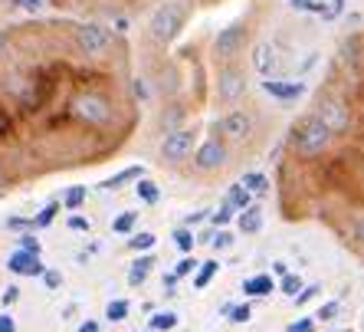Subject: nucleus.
<instances>
[{
	"mask_svg": "<svg viewBox=\"0 0 364 332\" xmlns=\"http://www.w3.org/2000/svg\"><path fill=\"white\" fill-rule=\"evenodd\" d=\"M276 290V280H272L269 273H256L250 280H243V293L246 296H269Z\"/></svg>",
	"mask_w": 364,
	"mask_h": 332,
	"instance_id": "2eb2a0df",
	"label": "nucleus"
},
{
	"mask_svg": "<svg viewBox=\"0 0 364 332\" xmlns=\"http://www.w3.org/2000/svg\"><path fill=\"white\" fill-rule=\"evenodd\" d=\"M315 115L328 125V132L335 135V132H345L348 128V105L338 103V99H331V95H325V99H318V109H315Z\"/></svg>",
	"mask_w": 364,
	"mask_h": 332,
	"instance_id": "6e6552de",
	"label": "nucleus"
},
{
	"mask_svg": "<svg viewBox=\"0 0 364 332\" xmlns=\"http://www.w3.org/2000/svg\"><path fill=\"white\" fill-rule=\"evenodd\" d=\"M197 266H200V260H197L194 254H184L178 260V266H174V276H178V280L181 276H191V273H197Z\"/></svg>",
	"mask_w": 364,
	"mask_h": 332,
	"instance_id": "2f4dec72",
	"label": "nucleus"
},
{
	"mask_svg": "<svg viewBox=\"0 0 364 332\" xmlns=\"http://www.w3.org/2000/svg\"><path fill=\"white\" fill-rule=\"evenodd\" d=\"M132 93H135L138 99H141V103H148V99H151V93H148V85H144V79H141V76L132 79Z\"/></svg>",
	"mask_w": 364,
	"mask_h": 332,
	"instance_id": "a19ab883",
	"label": "nucleus"
},
{
	"mask_svg": "<svg viewBox=\"0 0 364 332\" xmlns=\"http://www.w3.org/2000/svg\"><path fill=\"white\" fill-rule=\"evenodd\" d=\"M194 244H197V234L191 227H184V224H181V227L174 230V247H178L181 254H191V250H194Z\"/></svg>",
	"mask_w": 364,
	"mask_h": 332,
	"instance_id": "cd10ccee",
	"label": "nucleus"
},
{
	"mask_svg": "<svg viewBox=\"0 0 364 332\" xmlns=\"http://www.w3.org/2000/svg\"><path fill=\"white\" fill-rule=\"evenodd\" d=\"M7 227L10 230H33V217H20V214H14V217H7Z\"/></svg>",
	"mask_w": 364,
	"mask_h": 332,
	"instance_id": "58836bf2",
	"label": "nucleus"
},
{
	"mask_svg": "<svg viewBox=\"0 0 364 332\" xmlns=\"http://www.w3.org/2000/svg\"><path fill=\"white\" fill-rule=\"evenodd\" d=\"M207 217H210V211H194V214H187V221H184V227H191V230H194V224L207 221Z\"/></svg>",
	"mask_w": 364,
	"mask_h": 332,
	"instance_id": "c03bdc74",
	"label": "nucleus"
},
{
	"mask_svg": "<svg viewBox=\"0 0 364 332\" xmlns=\"http://www.w3.org/2000/svg\"><path fill=\"white\" fill-rule=\"evenodd\" d=\"M0 332H17V323H14L10 309H4V313H0Z\"/></svg>",
	"mask_w": 364,
	"mask_h": 332,
	"instance_id": "79ce46f5",
	"label": "nucleus"
},
{
	"mask_svg": "<svg viewBox=\"0 0 364 332\" xmlns=\"http://www.w3.org/2000/svg\"><path fill=\"white\" fill-rule=\"evenodd\" d=\"M227 165V145L217 138H207L194 148V168L197 171H217Z\"/></svg>",
	"mask_w": 364,
	"mask_h": 332,
	"instance_id": "0eeeda50",
	"label": "nucleus"
},
{
	"mask_svg": "<svg viewBox=\"0 0 364 332\" xmlns=\"http://www.w3.org/2000/svg\"><path fill=\"white\" fill-rule=\"evenodd\" d=\"M40 280H43V286H46V290H60V286H63V273L60 270H43Z\"/></svg>",
	"mask_w": 364,
	"mask_h": 332,
	"instance_id": "e433bc0d",
	"label": "nucleus"
},
{
	"mask_svg": "<svg viewBox=\"0 0 364 332\" xmlns=\"http://www.w3.org/2000/svg\"><path fill=\"white\" fill-rule=\"evenodd\" d=\"M135 191H138V197H141L144 204H158V201H161V187L154 185L151 178H138Z\"/></svg>",
	"mask_w": 364,
	"mask_h": 332,
	"instance_id": "412c9836",
	"label": "nucleus"
},
{
	"mask_svg": "<svg viewBox=\"0 0 364 332\" xmlns=\"http://www.w3.org/2000/svg\"><path fill=\"white\" fill-rule=\"evenodd\" d=\"M128 313H132V303H128V299H112L109 306H105V319H109V323H125Z\"/></svg>",
	"mask_w": 364,
	"mask_h": 332,
	"instance_id": "393cba45",
	"label": "nucleus"
},
{
	"mask_svg": "<svg viewBox=\"0 0 364 332\" xmlns=\"http://www.w3.org/2000/svg\"><path fill=\"white\" fill-rule=\"evenodd\" d=\"M79 332H102V326L95 323V319H85V323L79 326Z\"/></svg>",
	"mask_w": 364,
	"mask_h": 332,
	"instance_id": "de8ad7c7",
	"label": "nucleus"
},
{
	"mask_svg": "<svg viewBox=\"0 0 364 332\" xmlns=\"http://www.w3.org/2000/svg\"><path fill=\"white\" fill-rule=\"evenodd\" d=\"M174 286H178V276H174V273H168V276H164V290L174 293Z\"/></svg>",
	"mask_w": 364,
	"mask_h": 332,
	"instance_id": "09e8293b",
	"label": "nucleus"
},
{
	"mask_svg": "<svg viewBox=\"0 0 364 332\" xmlns=\"http://www.w3.org/2000/svg\"><path fill=\"white\" fill-rule=\"evenodd\" d=\"M0 178H4V165H0Z\"/></svg>",
	"mask_w": 364,
	"mask_h": 332,
	"instance_id": "603ef678",
	"label": "nucleus"
},
{
	"mask_svg": "<svg viewBox=\"0 0 364 332\" xmlns=\"http://www.w3.org/2000/svg\"><path fill=\"white\" fill-rule=\"evenodd\" d=\"M233 217H237V211H233V207H230L227 201H223V204H220V207H217V211L210 214V221H213V230H223V227H227L230 221H233Z\"/></svg>",
	"mask_w": 364,
	"mask_h": 332,
	"instance_id": "c756f323",
	"label": "nucleus"
},
{
	"mask_svg": "<svg viewBox=\"0 0 364 332\" xmlns=\"http://www.w3.org/2000/svg\"><path fill=\"white\" fill-rule=\"evenodd\" d=\"M210 247H213V250H227V247H233V234H230V230H213Z\"/></svg>",
	"mask_w": 364,
	"mask_h": 332,
	"instance_id": "f704fd0d",
	"label": "nucleus"
},
{
	"mask_svg": "<svg viewBox=\"0 0 364 332\" xmlns=\"http://www.w3.org/2000/svg\"><path fill=\"white\" fill-rule=\"evenodd\" d=\"M237 227L243 230V234H256V230L263 227V207H259V204H250L246 211H240Z\"/></svg>",
	"mask_w": 364,
	"mask_h": 332,
	"instance_id": "f3484780",
	"label": "nucleus"
},
{
	"mask_svg": "<svg viewBox=\"0 0 364 332\" xmlns=\"http://www.w3.org/2000/svg\"><path fill=\"white\" fill-rule=\"evenodd\" d=\"M184 24H187L184 4H181V0H164L161 7L151 14V20H148V36H151L154 43H171V40H178Z\"/></svg>",
	"mask_w": 364,
	"mask_h": 332,
	"instance_id": "f257e3e1",
	"label": "nucleus"
},
{
	"mask_svg": "<svg viewBox=\"0 0 364 332\" xmlns=\"http://www.w3.org/2000/svg\"><path fill=\"white\" fill-rule=\"evenodd\" d=\"M217 273H220V264H217V260H203V264L197 266V273H194V286H197V290H203V286H207Z\"/></svg>",
	"mask_w": 364,
	"mask_h": 332,
	"instance_id": "5701e85b",
	"label": "nucleus"
},
{
	"mask_svg": "<svg viewBox=\"0 0 364 332\" xmlns=\"http://www.w3.org/2000/svg\"><path fill=\"white\" fill-rule=\"evenodd\" d=\"M272 270L279 273V276H286V264H282V260H276V264H272Z\"/></svg>",
	"mask_w": 364,
	"mask_h": 332,
	"instance_id": "3c124183",
	"label": "nucleus"
},
{
	"mask_svg": "<svg viewBox=\"0 0 364 332\" xmlns=\"http://www.w3.org/2000/svg\"><path fill=\"white\" fill-rule=\"evenodd\" d=\"M20 299V286H7V290L0 293V303H4V309H10L14 303Z\"/></svg>",
	"mask_w": 364,
	"mask_h": 332,
	"instance_id": "ea45409f",
	"label": "nucleus"
},
{
	"mask_svg": "<svg viewBox=\"0 0 364 332\" xmlns=\"http://www.w3.org/2000/svg\"><path fill=\"white\" fill-rule=\"evenodd\" d=\"M289 142H292V148H296V152H302V155H318V152H325V148H328L331 132H328V125H325V122L312 112V115H302V119L292 125Z\"/></svg>",
	"mask_w": 364,
	"mask_h": 332,
	"instance_id": "f03ea898",
	"label": "nucleus"
},
{
	"mask_svg": "<svg viewBox=\"0 0 364 332\" xmlns=\"http://www.w3.org/2000/svg\"><path fill=\"white\" fill-rule=\"evenodd\" d=\"M194 148H197V132L194 128H171L168 135H164V142H161V158L168 165H181L184 158H191L194 155Z\"/></svg>",
	"mask_w": 364,
	"mask_h": 332,
	"instance_id": "20e7f679",
	"label": "nucleus"
},
{
	"mask_svg": "<svg viewBox=\"0 0 364 332\" xmlns=\"http://www.w3.org/2000/svg\"><path fill=\"white\" fill-rule=\"evenodd\" d=\"M76 46L85 56H105L112 46V33L109 26L102 24H79L76 26Z\"/></svg>",
	"mask_w": 364,
	"mask_h": 332,
	"instance_id": "39448f33",
	"label": "nucleus"
},
{
	"mask_svg": "<svg viewBox=\"0 0 364 332\" xmlns=\"http://www.w3.org/2000/svg\"><path fill=\"white\" fill-rule=\"evenodd\" d=\"M263 93L279 99V103H296L299 95L305 93L302 83H282V79H263Z\"/></svg>",
	"mask_w": 364,
	"mask_h": 332,
	"instance_id": "9b49d317",
	"label": "nucleus"
},
{
	"mask_svg": "<svg viewBox=\"0 0 364 332\" xmlns=\"http://www.w3.org/2000/svg\"><path fill=\"white\" fill-rule=\"evenodd\" d=\"M243 43H246V24H227L220 30V33L213 36V53L217 56H223V60H230V56H237L240 50H243Z\"/></svg>",
	"mask_w": 364,
	"mask_h": 332,
	"instance_id": "423d86ee",
	"label": "nucleus"
},
{
	"mask_svg": "<svg viewBox=\"0 0 364 332\" xmlns=\"http://www.w3.org/2000/svg\"><path fill=\"white\" fill-rule=\"evenodd\" d=\"M178 319L181 316L174 313V309H161V313H154L151 316V332H171V329H178Z\"/></svg>",
	"mask_w": 364,
	"mask_h": 332,
	"instance_id": "6ab92c4d",
	"label": "nucleus"
},
{
	"mask_svg": "<svg viewBox=\"0 0 364 332\" xmlns=\"http://www.w3.org/2000/svg\"><path fill=\"white\" fill-rule=\"evenodd\" d=\"M154 264H158V260H154V254H138L135 256V264L128 266V286H141L144 280H148V273L154 270Z\"/></svg>",
	"mask_w": 364,
	"mask_h": 332,
	"instance_id": "ddd939ff",
	"label": "nucleus"
},
{
	"mask_svg": "<svg viewBox=\"0 0 364 332\" xmlns=\"http://www.w3.org/2000/svg\"><path fill=\"white\" fill-rule=\"evenodd\" d=\"M135 224H138V211H125V214H119V217L112 221V230H115L119 237H128V234L135 230Z\"/></svg>",
	"mask_w": 364,
	"mask_h": 332,
	"instance_id": "a878e982",
	"label": "nucleus"
},
{
	"mask_svg": "<svg viewBox=\"0 0 364 332\" xmlns=\"http://www.w3.org/2000/svg\"><path fill=\"white\" fill-rule=\"evenodd\" d=\"M243 93H246V76H243V69L227 66L220 76H217V95H220V103H237Z\"/></svg>",
	"mask_w": 364,
	"mask_h": 332,
	"instance_id": "1a4fd4ad",
	"label": "nucleus"
},
{
	"mask_svg": "<svg viewBox=\"0 0 364 332\" xmlns=\"http://www.w3.org/2000/svg\"><path fill=\"white\" fill-rule=\"evenodd\" d=\"M253 66L263 73V76H269L272 66H276V50H272L269 43H256L253 46Z\"/></svg>",
	"mask_w": 364,
	"mask_h": 332,
	"instance_id": "dca6fc26",
	"label": "nucleus"
},
{
	"mask_svg": "<svg viewBox=\"0 0 364 332\" xmlns=\"http://www.w3.org/2000/svg\"><path fill=\"white\" fill-rule=\"evenodd\" d=\"M240 185H243L250 194H266V191H269V178L259 175V171H246L243 178H240Z\"/></svg>",
	"mask_w": 364,
	"mask_h": 332,
	"instance_id": "aec40b11",
	"label": "nucleus"
},
{
	"mask_svg": "<svg viewBox=\"0 0 364 332\" xmlns=\"http://www.w3.org/2000/svg\"><path fill=\"white\" fill-rule=\"evenodd\" d=\"M318 290H322L318 283H312V286H302V290H299V296H296V306H305V303H312V299L318 296Z\"/></svg>",
	"mask_w": 364,
	"mask_h": 332,
	"instance_id": "4c0bfd02",
	"label": "nucleus"
},
{
	"mask_svg": "<svg viewBox=\"0 0 364 332\" xmlns=\"http://www.w3.org/2000/svg\"><path fill=\"white\" fill-rule=\"evenodd\" d=\"M355 237H358V244H364V217H358V224H355Z\"/></svg>",
	"mask_w": 364,
	"mask_h": 332,
	"instance_id": "8fccbe9b",
	"label": "nucleus"
},
{
	"mask_svg": "<svg viewBox=\"0 0 364 332\" xmlns=\"http://www.w3.org/2000/svg\"><path fill=\"white\" fill-rule=\"evenodd\" d=\"M348 332H351V329H348Z\"/></svg>",
	"mask_w": 364,
	"mask_h": 332,
	"instance_id": "864d4df0",
	"label": "nucleus"
},
{
	"mask_svg": "<svg viewBox=\"0 0 364 332\" xmlns=\"http://www.w3.org/2000/svg\"><path fill=\"white\" fill-rule=\"evenodd\" d=\"M250 316H253V306H250V303H243V306H230L227 309V319L230 323H250Z\"/></svg>",
	"mask_w": 364,
	"mask_h": 332,
	"instance_id": "72a5a7b5",
	"label": "nucleus"
},
{
	"mask_svg": "<svg viewBox=\"0 0 364 332\" xmlns=\"http://www.w3.org/2000/svg\"><path fill=\"white\" fill-rule=\"evenodd\" d=\"M227 204L233 207V211H246V207L253 204V194H250L243 185H233L230 187V194H227Z\"/></svg>",
	"mask_w": 364,
	"mask_h": 332,
	"instance_id": "4be33fe9",
	"label": "nucleus"
},
{
	"mask_svg": "<svg viewBox=\"0 0 364 332\" xmlns=\"http://www.w3.org/2000/svg\"><path fill=\"white\" fill-rule=\"evenodd\" d=\"M20 10H30V14H40L43 10V0H14Z\"/></svg>",
	"mask_w": 364,
	"mask_h": 332,
	"instance_id": "37998d69",
	"label": "nucleus"
},
{
	"mask_svg": "<svg viewBox=\"0 0 364 332\" xmlns=\"http://www.w3.org/2000/svg\"><path fill=\"white\" fill-rule=\"evenodd\" d=\"M82 204H85V185H73L66 194H63V207H66V211H79Z\"/></svg>",
	"mask_w": 364,
	"mask_h": 332,
	"instance_id": "c85d7f7f",
	"label": "nucleus"
},
{
	"mask_svg": "<svg viewBox=\"0 0 364 332\" xmlns=\"http://www.w3.org/2000/svg\"><path fill=\"white\" fill-rule=\"evenodd\" d=\"M60 211H63V204H60V201H50V204H46V207H43V211L33 217V230L50 227V224L56 221V214H60Z\"/></svg>",
	"mask_w": 364,
	"mask_h": 332,
	"instance_id": "bb28decb",
	"label": "nucleus"
},
{
	"mask_svg": "<svg viewBox=\"0 0 364 332\" xmlns=\"http://www.w3.org/2000/svg\"><path fill=\"white\" fill-rule=\"evenodd\" d=\"M302 286H305V283L299 280V276H292V273H286V276H282V283H279V290L286 293L289 299H296V296H299V290H302Z\"/></svg>",
	"mask_w": 364,
	"mask_h": 332,
	"instance_id": "473e14b6",
	"label": "nucleus"
},
{
	"mask_svg": "<svg viewBox=\"0 0 364 332\" xmlns=\"http://www.w3.org/2000/svg\"><path fill=\"white\" fill-rule=\"evenodd\" d=\"M69 115L85 122V125L102 128L112 122V105H109V99L99 93H79V95H73V103H69Z\"/></svg>",
	"mask_w": 364,
	"mask_h": 332,
	"instance_id": "7ed1b4c3",
	"label": "nucleus"
},
{
	"mask_svg": "<svg viewBox=\"0 0 364 332\" xmlns=\"http://www.w3.org/2000/svg\"><path fill=\"white\" fill-rule=\"evenodd\" d=\"M158 237H154L151 230H138V234H128V250L132 254H151Z\"/></svg>",
	"mask_w": 364,
	"mask_h": 332,
	"instance_id": "a211bd4d",
	"label": "nucleus"
},
{
	"mask_svg": "<svg viewBox=\"0 0 364 332\" xmlns=\"http://www.w3.org/2000/svg\"><path fill=\"white\" fill-rule=\"evenodd\" d=\"M138 178H144V168H141V165H128V168H122L119 175L105 178L99 187H102V191H119V187H125L128 181H138Z\"/></svg>",
	"mask_w": 364,
	"mask_h": 332,
	"instance_id": "4468645a",
	"label": "nucleus"
},
{
	"mask_svg": "<svg viewBox=\"0 0 364 332\" xmlns=\"http://www.w3.org/2000/svg\"><path fill=\"white\" fill-rule=\"evenodd\" d=\"M7 270L14 273V276H40V273L46 270V264H43L36 254H26V250H14V254L7 256Z\"/></svg>",
	"mask_w": 364,
	"mask_h": 332,
	"instance_id": "9d476101",
	"label": "nucleus"
},
{
	"mask_svg": "<svg viewBox=\"0 0 364 332\" xmlns=\"http://www.w3.org/2000/svg\"><path fill=\"white\" fill-rule=\"evenodd\" d=\"M292 10H302V14H322V17H331V7L325 0H289Z\"/></svg>",
	"mask_w": 364,
	"mask_h": 332,
	"instance_id": "b1692460",
	"label": "nucleus"
},
{
	"mask_svg": "<svg viewBox=\"0 0 364 332\" xmlns=\"http://www.w3.org/2000/svg\"><path fill=\"white\" fill-rule=\"evenodd\" d=\"M69 230H89V221L79 217V214H73V217H69Z\"/></svg>",
	"mask_w": 364,
	"mask_h": 332,
	"instance_id": "49530a36",
	"label": "nucleus"
},
{
	"mask_svg": "<svg viewBox=\"0 0 364 332\" xmlns=\"http://www.w3.org/2000/svg\"><path fill=\"white\" fill-rule=\"evenodd\" d=\"M286 332H312V319H296V323H289Z\"/></svg>",
	"mask_w": 364,
	"mask_h": 332,
	"instance_id": "a18cd8bd",
	"label": "nucleus"
},
{
	"mask_svg": "<svg viewBox=\"0 0 364 332\" xmlns=\"http://www.w3.org/2000/svg\"><path fill=\"white\" fill-rule=\"evenodd\" d=\"M338 309H341V303L338 299H328V303H322V306H318V319H322V323H328V319H335V316H338Z\"/></svg>",
	"mask_w": 364,
	"mask_h": 332,
	"instance_id": "c9c22d12",
	"label": "nucleus"
},
{
	"mask_svg": "<svg viewBox=\"0 0 364 332\" xmlns=\"http://www.w3.org/2000/svg\"><path fill=\"white\" fill-rule=\"evenodd\" d=\"M220 132H227L230 138H246L250 135V132H253V119H250V115H246V112H230L227 119L220 122Z\"/></svg>",
	"mask_w": 364,
	"mask_h": 332,
	"instance_id": "f8f14e48",
	"label": "nucleus"
},
{
	"mask_svg": "<svg viewBox=\"0 0 364 332\" xmlns=\"http://www.w3.org/2000/svg\"><path fill=\"white\" fill-rule=\"evenodd\" d=\"M17 250H26V254H36V256H40V237H36L33 230H23V234H17Z\"/></svg>",
	"mask_w": 364,
	"mask_h": 332,
	"instance_id": "7c9ffc66",
	"label": "nucleus"
}]
</instances>
